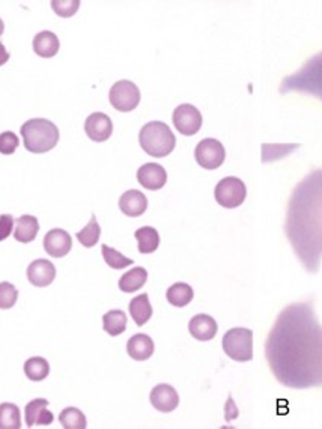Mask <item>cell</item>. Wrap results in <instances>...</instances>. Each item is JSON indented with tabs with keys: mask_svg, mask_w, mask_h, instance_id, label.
Wrapping results in <instances>:
<instances>
[{
	"mask_svg": "<svg viewBox=\"0 0 322 429\" xmlns=\"http://www.w3.org/2000/svg\"><path fill=\"white\" fill-rule=\"evenodd\" d=\"M280 93L301 92L322 100V52L310 59L280 83Z\"/></svg>",
	"mask_w": 322,
	"mask_h": 429,
	"instance_id": "cell-3",
	"label": "cell"
},
{
	"mask_svg": "<svg viewBox=\"0 0 322 429\" xmlns=\"http://www.w3.org/2000/svg\"><path fill=\"white\" fill-rule=\"evenodd\" d=\"M109 100L113 107L119 112L135 110L140 103V91L130 80H119L112 86L109 92Z\"/></svg>",
	"mask_w": 322,
	"mask_h": 429,
	"instance_id": "cell-8",
	"label": "cell"
},
{
	"mask_svg": "<svg viewBox=\"0 0 322 429\" xmlns=\"http://www.w3.org/2000/svg\"><path fill=\"white\" fill-rule=\"evenodd\" d=\"M217 330H219V327H217L215 319L205 313L196 315V317H193L190 322H188V331H190V335L194 339L202 342L214 339Z\"/></svg>",
	"mask_w": 322,
	"mask_h": 429,
	"instance_id": "cell-17",
	"label": "cell"
},
{
	"mask_svg": "<svg viewBox=\"0 0 322 429\" xmlns=\"http://www.w3.org/2000/svg\"><path fill=\"white\" fill-rule=\"evenodd\" d=\"M14 225H15V220L11 214L0 216V241L6 240V238L11 235Z\"/></svg>",
	"mask_w": 322,
	"mask_h": 429,
	"instance_id": "cell-35",
	"label": "cell"
},
{
	"mask_svg": "<svg viewBox=\"0 0 322 429\" xmlns=\"http://www.w3.org/2000/svg\"><path fill=\"white\" fill-rule=\"evenodd\" d=\"M20 145V139L13 131H5L0 135V154L11 156Z\"/></svg>",
	"mask_w": 322,
	"mask_h": 429,
	"instance_id": "cell-34",
	"label": "cell"
},
{
	"mask_svg": "<svg viewBox=\"0 0 322 429\" xmlns=\"http://www.w3.org/2000/svg\"><path fill=\"white\" fill-rule=\"evenodd\" d=\"M137 181L146 190H160L167 183L164 167L157 163H146L137 170Z\"/></svg>",
	"mask_w": 322,
	"mask_h": 429,
	"instance_id": "cell-14",
	"label": "cell"
},
{
	"mask_svg": "<svg viewBox=\"0 0 322 429\" xmlns=\"http://www.w3.org/2000/svg\"><path fill=\"white\" fill-rule=\"evenodd\" d=\"M285 235L301 265L316 273L322 259V169L312 170L292 190Z\"/></svg>",
	"mask_w": 322,
	"mask_h": 429,
	"instance_id": "cell-2",
	"label": "cell"
},
{
	"mask_svg": "<svg viewBox=\"0 0 322 429\" xmlns=\"http://www.w3.org/2000/svg\"><path fill=\"white\" fill-rule=\"evenodd\" d=\"M3 31H5V24H3V22H2V18H0V36L3 35Z\"/></svg>",
	"mask_w": 322,
	"mask_h": 429,
	"instance_id": "cell-37",
	"label": "cell"
},
{
	"mask_svg": "<svg viewBox=\"0 0 322 429\" xmlns=\"http://www.w3.org/2000/svg\"><path fill=\"white\" fill-rule=\"evenodd\" d=\"M9 61V52L6 50V47L0 43V66L5 65Z\"/></svg>",
	"mask_w": 322,
	"mask_h": 429,
	"instance_id": "cell-36",
	"label": "cell"
},
{
	"mask_svg": "<svg viewBox=\"0 0 322 429\" xmlns=\"http://www.w3.org/2000/svg\"><path fill=\"white\" fill-rule=\"evenodd\" d=\"M59 422L65 429H84L88 426L86 416L75 407L63 408L59 414Z\"/></svg>",
	"mask_w": 322,
	"mask_h": 429,
	"instance_id": "cell-29",
	"label": "cell"
},
{
	"mask_svg": "<svg viewBox=\"0 0 322 429\" xmlns=\"http://www.w3.org/2000/svg\"><path fill=\"white\" fill-rule=\"evenodd\" d=\"M18 300V291L13 283L2 282L0 283V309H11Z\"/></svg>",
	"mask_w": 322,
	"mask_h": 429,
	"instance_id": "cell-32",
	"label": "cell"
},
{
	"mask_svg": "<svg viewBox=\"0 0 322 429\" xmlns=\"http://www.w3.org/2000/svg\"><path fill=\"white\" fill-rule=\"evenodd\" d=\"M22 414L20 408L11 402L0 404V429H20Z\"/></svg>",
	"mask_w": 322,
	"mask_h": 429,
	"instance_id": "cell-27",
	"label": "cell"
},
{
	"mask_svg": "<svg viewBox=\"0 0 322 429\" xmlns=\"http://www.w3.org/2000/svg\"><path fill=\"white\" fill-rule=\"evenodd\" d=\"M174 126L184 136H194L202 127V113L192 104H181L174 110Z\"/></svg>",
	"mask_w": 322,
	"mask_h": 429,
	"instance_id": "cell-10",
	"label": "cell"
},
{
	"mask_svg": "<svg viewBox=\"0 0 322 429\" xmlns=\"http://www.w3.org/2000/svg\"><path fill=\"white\" fill-rule=\"evenodd\" d=\"M52 8L54 14L62 18H70L79 11L80 0H53Z\"/></svg>",
	"mask_w": 322,
	"mask_h": 429,
	"instance_id": "cell-33",
	"label": "cell"
},
{
	"mask_svg": "<svg viewBox=\"0 0 322 429\" xmlns=\"http://www.w3.org/2000/svg\"><path fill=\"white\" fill-rule=\"evenodd\" d=\"M22 136L24 148L32 154H44L56 148L59 142V130L49 119L35 118L22 126Z\"/></svg>",
	"mask_w": 322,
	"mask_h": 429,
	"instance_id": "cell-4",
	"label": "cell"
},
{
	"mask_svg": "<svg viewBox=\"0 0 322 429\" xmlns=\"http://www.w3.org/2000/svg\"><path fill=\"white\" fill-rule=\"evenodd\" d=\"M102 329L109 336H119L127 329V315L119 309L110 310L102 317Z\"/></svg>",
	"mask_w": 322,
	"mask_h": 429,
	"instance_id": "cell-26",
	"label": "cell"
},
{
	"mask_svg": "<svg viewBox=\"0 0 322 429\" xmlns=\"http://www.w3.org/2000/svg\"><path fill=\"white\" fill-rule=\"evenodd\" d=\"M154 340L151 339L148 335L144 333H139V335L131 336L128 343H127V352L132 360L144 361L148 360L151 356L154 354Z\"/></svg>",
	"mask_w": 322,
	"mask_h": 429,
	"instance_id": "cell-19",
	"label": "cell"
},
{
	"mask_svg": "<svg viewBox=\"0 0 322 429\" xmlns=\"http://www.w3.org/2000/svg\"><path fill=\"white\" fill-rule=\"evenodd\" d=\"M223 351L235 361H250L253 359V331L249 329H232L224 333Z\"/></svg>",
	"mask_w": 322,
	"mask_h": 429,
	"instance_id": "cell-6",
	"label": "cell"
},
{
	"mask_svg": "<svg viewBox=\"0 0 322 429\" xmlns=\"http://www.w3.org/2000/svg\"><path fill=\"white\" fill-rule=\"evenodd\" d=\"M59 47V38L50 31H43L33 38V52L40 57H44V59H50V57L58 54Z\"/></svg>",
	"mask_w": 322,
	"mask_h": 429,
	"instance_id": "cell-21",
	"label": "cell"
},
{
	"mask_svg": "<svg viewBox=\"0 0 322 429\" xmlns=\"http://www.w3.org/2000/svg\"><path fill=\"white\" fill-rule=\"evenodd\" d=\"M214 196L217 204H220L224 208H236L240 206L245 196H247V188L240 178L226 176L214 190Z\"/></svg>",
	"mask_w": 322,
	"mask_h": 429,
	"instance_id": "cell-7",
	"label": "cell"
},
{
	"mask_svg": "<svg viewBox=\"0 0 322 429\" xmlns=\"http://www.w3.org/2000/svg\"><path fill=\"white\" fill-rule=\"evenodd\" d=\"M72 249L71 235L63 229H52L44 236V250L53 257H63Z\"/></svg>",
	"mask_w": 322,
	"mask_h": 429,
	"instance_id": "cell-12",
	"label": "cell"
},
{
	"mask_svg": "<svg viewBox=\"0 0 322 429\" xmlns=\"http://www.w3.org/2000/svg\"><path fill=\"white\" fill-rule=\"evenodd\" d=\"M194 157L199 166L206 170H214L223 165L226 158V151L222 142L208 137L197 143L194 149Z\"/></svg>",
	"mask_w": 322,
	"mask_h": 429,
	"instance_id": "cell-9",
	"label": "cell"
},
{
	"mask_svg": "<svg viewBox=\"0 0 322 429\" xmlns=\"http://www.w3.org/2000/svg\"><path fill=\"white\" fill-rule=\"evenodd\" d=\"M101 253H102L104 261H106V264L113 270L127 269V266H130L131 264H135V262H132V259H130V257H127V256L122 255L121 252L115 250L113 247H109L107 244H102Z\"/></svg>",
	"mask_w": 322,
	"mask_h": 429,
	"instance_id": "cell-31",
	"label": "cell"
},
{
	"mask_svg": "<svg viewBox=\"0 0 322 429\" xmlns=\"http://www.w3.org/2000/svg\"><path fill=\"white\" fill-rule=\"evenodd\" d=\"M27 279L36 288L50 286L56 279V266L47 259H35L27 266Z\"/></svg>",
	"mask_w": 322,
	"mask_h": 429,
	"instance_id": "cell-13",
	"label": "cell"
},
{
	"mask_svg": "<svg viewBox=\"0 0 322 429\" xmlns=\"http://www.w3.org/2000/svg\"><path fill=\"white\" fill-rule=\"evenodd\" d=\"M84 131H86L88 137L92 142H106L112 136L113 133V123L112 119L106 113L95 112L88 116L86 122H84Z\"/></svg>",
	"mask_w": 322,
	"mask_h": 429,
	"instance_id": "cell-11",
	"label": "cell"
},
{
	"mask_svg": "<svg viewBox=\"0 0 322 429\" xmlns=\"http://www.w3.org/2000/svg\"><path fill=\"white\" fill-rule=\"evenodd\" d=\"M40 232V222L35 216L24 214L18 217L14 225V238L18 243L27 244L33 241Z\"/></svg>",
	"mask_w": 322,
	"mask_h": 429,
	"instance_id": "cell-20",
	"label": "cell"
},
{
	"mask_svg": "<svg viewBox=\"0 0 322 429\" xmlns=\"http://www.w3.org/2000/svg\"><path fill=\"white\" fill-rule=\"evenodd\" d=\"M135 236L137 240L140 253L148 255V253H153L158 249L160 235H158L155 227H151V226L140 227L135 232Z\"/></svg>",
	"mask_w": 322,
	"mask_h": 429,
	"instance_id": "cell-25",
	"label": "cell"
},
{
	"mask_svg": "<svg viewBox=\"0 0 322 429\" xmlns=\"http://www.w3.org/2000/svg\"><path fill=\"white\" fill-rule=\"evenodd\" d=\"M24 374L31 381H43L50 374V365L44 357H31L24 363Z\"/></svg>",
	"mask_w": 322,
	"mask_h": 429,
	"instance_id": "cell-28",
	"label": "cell"
},
{
	"mask_svg": "<svg viewBox=\"0 0 322 429\" xmlns=\"http://www.w3.org/2000/svg\"><path fill=\"white\" fill-rule=\"evenodd\" d=\"M121 211L128 217H139L146 211L148 199L139 190H128L119 199Z\"/></svg>",
	"mask_w": 322,
	"mask_h": 429,
	"instance_id": "cell-18",
	"label": "cell"
},
{
	"mask_svg": "<svg viewBox=\"0 0 322 429\" xmlns=\"http://www.w3.org/2000/svg\"><path fill=\"white\" fill-rule=\"evenodd\" d=\"M139 143L148 156L163 158L175 149L176 137L167 123L161 121L148 122L141 127L139 135Z\"/></svg>",
	"mask_w": 322,
	"mask_h": 429,
	"instance_id": "cell-5",
	"label": "cell"
},
{
	"mask_svg": "<svg viewBox=\"0 0 322 429\" xmlns=\"http://www.w3.org/2000/svg\"><path fill=\"white\" fill-rule=\"evenodd\" d=\"M265 357L285 387H322V326L314 300L288 304L279 313L265 342Z\"/></svg>",
	"mask_w": 322,
	"mask_h": 429,
	"instance_id": "cell-1",
	"label": "cell"
},
{
	"mask_svg": "<svg viewBox=\"0 0 322 429\" xmlns=\"http://www.w3.org/2000/svg\"><path fill=\"white\" fill-rule=\"evenodd\" d=\"M128 310L132 321H135L139 327L145 326V324L151 319V317H153V306H151L148 294H140L137 297L132 299L130 301Z\"/></svg>",
	"mask_w": 322,
	"mask_h": 429,
	"instance_id": "cell-22",
	"label": "cell"
},
{
	"mask_svg": "<svg viewBox=\"0 0 322 429\" xmlns=\"http://www.w3.org/2000/svg\"><path fill=\"white\" fill-rule=\"evenodd\" d=\"M151 404L161 413H170L179 405L178 392L169 384H158L149 395Z\"/></svg>",
	"mask_w": 322,
	"mask_h": 429,
	"instance_id": "cell-15",
	"label": "cell"
},
{
	"mask_svg": "<svg viewBox=\"0 0 322 429\" xmlns=\"http://www.w3.org/2000/svg\"><path fill=\"white\" fill-rule=\"evenodd\" d=\"M100 235H101V227L97 222V217L92 214L89 223L84 226L80 232H77L75 236H77V240L83 247L91 249V247H93L100 241Z\"/></svg>",
	"mask_w": 322,
	"mask_h": 429,
	"instance_id": "cell-30",
	"label": "cell"
},
{
	"mask_svg": "<svg viewBox=\"0 0 322 429\" xmlns=\"http://www.w3.org/2000/svg\"><path fill=\"white\" fill-rule=\"evenodd\" d=\"M194 297L193 288L190 285H187L184 282L174 283L166 292L167 301L172 304L175 308H184L187 304H190Z\"/></svg>",
	"mask_w": 322,
	"mask_h": 429,
	"instance_id": "cell-23",
	"label": "cell"
},
{
	"mask_svg": "<svg viewBox=\"0 0 322 429\" xmlns=\"http://www.w3.org/2000/svg\"><path fill=\"white\" fill-rule=\"evenodd\" d=\"M148 280V271L144 266H135V269L125 273L119 279V289L122 292H135L140 289Z\"/></svg>",
	"mask_w": 322,
	"mask_h": 429,
	"instance_id": "cell-24",
	"label": "cell"
},
{
	"mask_svg": "<svg viewBox=\"0 0 322 429\" xmlns=\"http://www.w3.org/2000/svg\"><path fill=\"white\" fill-rule=\"evenodd\" d=\"M47 407H49V400L47 399L31 400V402L26 405V412H24L26 425L29 428L35 425L38 426L50 425L54 421V416Z\"/></svg>",
	"mask_w": 322,
	"mask_h": 429,
	"instance_id": "cell-16",
	"label": "cell"
}]
</instances>
